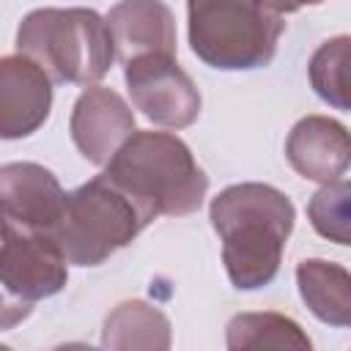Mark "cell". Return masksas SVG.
Returning <instances> with one entry per match:
<instances>
[{
    "label": "cell",
    "mask_w": 351,
    "mask_h": 351,
    "mask_svg": "<svg viewBox=\"0 0 351 351\" xmlns=\"http://www.w3.org/2000/svg\"><path fill=\"white\" fill-rule=\"evenodd\" d=\"M173 343L170 321L167 315L143 302V299H129L121 302L107 318L101 329V346L104 348H154V351H167Z\"/></svg>",
    "instance_id": "14"
},
{
    "label": "cell",
    "mask_w": 351,
    "mask_h": 351,
    "mask_svg": "<svg viewBox=\"0 0 351 351\" xmlns=\"http://www.w3.org/2000/svg\"><path fill=\"white\" fill-rule=\"evenodd\" d=\"M104 19L121 66L145 55H176V16L165 0H121Z\"/></svg>",
    "instance_id": "12"
},
{
    "label": "cell",
    "mask_w": 351,
    "mask_h": 351,
    "mask_svg": "<svg viewBox=\"0 0 351 351\" xmlns=\"http://www.w3.org/2000/svg\"><path fill=\"white\" fill-rule=\"evenodd\" d=\"M132 104L154 123L184 129L200 115V90L176 55H145L123 66Z\"/></svg>",
    "instance_id": "7"
},
{
    "label": "cell",
    "mask_w": 351,
    "mask_h": 351,
    "mask_svg": "<svg viewBox=\"0 0 351 351\" xmlns=\"http://www.w3.org/2000/svg\"><path fill=\"white\" fill-rule=\"evenodd\" d=\"M296 285L310 313L329 324L351 329V271L324 258H307L296 266Z\"/></svg>",
    "instance_id": "13"
},
{
    "label": "cell",
    "mask_w": 351,
    "mask_h": 351,
    "mask_svg": "<svg viewBox=\"0 0 351 351\" xmlns=\"http://www.w3.org/2000/svg\"><path fill=\"white\" fill-rule=\"evenodd\" d=\"M66 263L69 261L52 233L3 222L0 280L5 291V307L16 302L30 313L33 302L60 293L69 280Z\"/></svg>",
    "instance_id": "6"
},
{
    "label": "cell",
    "mask_w": 351,
    "mask_h": 351,
    "mask_svg": "<svg viewBox=\"0 0 351 351\" xmlns=\"http://www.w3.org/2000/svg\"><path fill=\"white\" fill-rule=\"evenodd\" d=\"M208 219L222 241V263L233 288L255 291L277 277L296 219L285 192L258 181L225 186L211 200Z\"/></svg>",
    "instance_id": "1"
},
{
    "label": "cell",
    "mask_w": 351,
    "mask_h": 351,
    "mask_svg": "<svg viewBox=\"0 0 351 351\" xmlns=\"http://www.w3.org/2000/svg\"><path fill=\"white\" fill-rule=\"evenodd\" d=\"M318 3H324V0H266V5H271L277 14H293L304 5H318Z\"/></svg>",
    "instance_id": "18"
},
{
    "label": "cell",
    "mask_w": 351,
    "mask_h": 351,
    "mask_svg": "<svg viewBox=\"0 0 351 351\" xmlns=\"http://www.w3.org/2000/svg\"><path fill=\"white\" fill-rule=\"evenodd\" d=\"M307 219L318 236L351 247V181L324 184L307 203Z\"/></svg>",
    "instance_id": "17"
},
{
    "label": "cell",
    "mask_w": 351,
    "mask_h": 351,
    "mask_svg": "<svg viewBox=\"0 0 351 351\" xmlns=\"http://www.w3.org/2000/svg\"><path fill=\"white\" fill-rule=\"evenodd\" d=\"M307 77L318 99L351 112V36L326 38L307 63Z\"/></svg>",
    "instance_id": "16"
},
{
    "label": "cell",
    "mask_w": 351,
    "mask_h": 351,
    "mask_svg": "<svg viewBox=\"0 0 351 351\" xmlns=\"http://www.w3.org/2000/svg\"><path fill=\"white\" fill-rule=\"evenodd\" d=\"M225 343L230 351L247 348H299L310 351L307 332L282 313H239L225 326Z\"/></svg>",
    "instance_id": "15"
},
{
    "label": "cell",
    "mask_w": 351,
    "mask_h": 351,
    "mask_svg": "<svg viewBox=\"0 0 351 351\" xmlns=\"http://www.w3.org/2000/svg\"><path fill=\"white\" fill-rule=\"evenodd\" d=\"M69 132L77 151L88 162L107 165L137 129L134 112L118 90L104 85H88V90H82L74 101Z\"/></svg>",
    "instance_id": "9"
},
{
    "label": "cell",
    "mask_w": 351,
    "mask_h": 351,
    "mask_svg": "<svg viewBox=\"0 0 351 351\" xmlns=\"http://www.w3.org/2000/svg\"><path fill=\"white\" fill-rule=\"evenodd\" d=\"M186 22L192 52L219 71L269 66L285 30L266 0H186Z\"/></svg>",
    "instance_id": "4"
},
{
    "label": "cell",
    "mask_w": 351,
    "mask_h": 351,
    "mask_svg": "<svg viewBox=\"0 0 351 351\" xmlns=\"http://www.w3.org/2000/svg\"><path fill=\"white\" fill-rule=\"evenodd\" d=\"M52 110V77L27 55L0 60V137L19 140L44 126Z\"/></svg>",
    "instance_id": "10"
},
{
    "label": "cell",
    "mask_w": 351,
    "mask_h": 351,
    "mask_svg": "<svg viewBox=\"0 0 351 351\" xmlns=\"http://www.w3.org/2000/svg\"><path fill=\"white\" fill-rule=\"evenodd\" d=\"M104 167L154 219L197 211L208 189L189 145L170 132H134Z\"/></svg>",
    "instance_id": "2"
},
{
    "label": "cell",
    "mask_w": 351,
    "mask_h": 351,
    "mask_svg": "<svg viewBox=\"0 0 351 351\" xmlns=\"http://www.w3.org/2000/svg\"><path fill=\"white\" fill-rule=\"evenodd\" d=\"M69 192L52 170L36 162H8L0 167L3 222L52 233L66 211Z\"/></svg>",
    "instance_id": "8"
},
{
    "label": "cell",
    "mask_w": 351,
    "mask_h": 351,
    "mask_svg": "<svg viewBox=\"0 0 351 351\" xmlns=\"http://www.w3.org/2000/svg\"><path fill=\"white\" fill-rule=\"evenodd\" d=\"M285 156L307 181H337L351 167V132L329 115H307L288 132Z\"/></svg>",
    "instance_id": "11"
},
{
    "label": "cell",
    "mask_w": 351,
    "mask_h": 351,
    "mask_svg": "<svg viewBox=\"0 0 351 351\" xmlns=\"http://www.w3.org/2000/svg\"><path fill=\"white\" fill-rule=\"evenodd\" d=\"M16 49L33 58L52 82L93 85L112 60L115 44L107 19L93 8H36L16 30Z\"/></svg>",
    "instance_id": "3"
},
{
    "label": "cell",
    "mask_w": 351,
    "mask_h": 351,
    "mask_svg": "<svg viewBox=\"0 0 351 351\" xmlns=\"http://www.w3.org/2000/svg\"><path fill=\"white\" fill-rule=\"evenodd\" d=\"M154 217L107 173L69 192L66 211L52 230L66 261L99 266L121 247L132 244Z\"/></svg>",
    "instance_id": "5"
}]
</instances>
